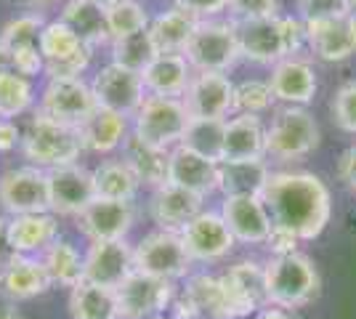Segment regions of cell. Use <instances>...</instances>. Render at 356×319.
I'll list each match as a JSON object with an SVG mask.
<instances>
[{
	"mask_svg": "<svg viewBox=\"0 0 356 319\" xmlns=\"http://www.w3.org/2000/svg\"><path fill=\"white\" fill-rule=\"evenodd\" d=\"M261 199L271 215V227L293 231L300 243L316 240L332 215V197L327 183L306 170L268 173Z\"/></svg>",
	"mask_w": 356,
	"mask_h": 319,
	"instance_id": "cell-1",
	"label": "cell"
},
{
	"mask_svg": "<svg viewBox=\"0 0 356 319\" xmlns=\"http://www.w3.org/2000/svg\"><path fill=\"white\" fill-rule=\"evenodd\" d=\"M239 54L255 64H280L306 46V24L298 16H264L234 22Z\"/></svg>",
	"mask_w": 356,
	"mask_h": 319,
	"instance_id": "cell-2",
	"label": "cell"
},
{
	"mask_svg": "<svg viewBox=\"0 0 356 319\" xmlns=\"http://www.w3.org/2000/svg\"><path fill=\"white\" fill-rule=\"evenodd\" d=\"M264 269H266L268 306L280 311H293L312 304L319 293V272L314 261L303 253L271 256Z\"/></svg>",
	"mask_w": 356,
	"mask_h": 319,
	"instance_id": "cell-3",
	"label": "cell"
},
{
	"mask_svg": "<svg viewBox=\"0 0 356 319\" xmlns=\"http://www.w3.org/2000/svg\"><path fill=\"white\" fill-rule=\"evenodd\" d=\"M22 152L30 160V165L40 170H54V167L74 165L86 149H83L77 128L61 125L35 112V117L22 131Z\"/></svg>",
	"mask_w": 356,
	"mask_h": 319,
	"instance_id": "cell-4",
	"label": "cell"
},
{
	"mask_svg": "<svg viewBox=\"0 0 356 319\" xmlns=\"http://www.w3.org/2000/svg\"><path fill=\"white\" fill-rule=\"evenodd\" d=\"M319 147V125L306 106H280L266 125V157L296 163Z\"/></svg>",
	"mask_w": 356,
	"mask_h": 319,
	"instance_id": "cell-5",
	"label": "cell"
},
{
	"mask_svg": "<svg viewBox=\"0 0 356 319\" xmlns=\"http://www.w3.org/2000/svg\"><path fill=\"white\" fill-rule=\"evenodd\" d=\"M186 61L192 64L194 72H229L239 59L237 24L229 19H205L197 24L189 46L184 51Z\"/></svg>",
	"mask_w": 356,
	"mask_h": 319,
	"instance_id": "cell-6",
	"label": "cell"
},
{
	"mask_svg": "<svg viewBox=\"0 0 356 319\" xmlns=\"http://www.w3.org/2000/svg\"><path fill=\"white\" fill-rule=\"evenodd\" d=\"M192 120L189 109L181 99L168 96H147L144 104L134 115V136L141 138L149 147L170 152L181 144L186 125Z\"/></svg>",
	"mask_w": 356,
	"mask_h": 319,
	"instance_id": "cell-7",
	"label": "cell"
},
{
	"mask_svg": "<svg viewBox=\"0 0 356 319\" xmlns=\"http://www.w3.org/2000/svg\"><path fill=\"white\" fill-rule=\"evenodd\" d=\"M134 263L136 272L173 282V279L189 277L194 261L189 259L178 231L154 229L147 237H141V243L134 247Z\"/></svg>",
	"mask_w": 356,
	"mask_h": 319,
	"instance_id": "cell-8",
	"label": "cell"
},
{
	"mask_svg": "<svg viewBox=\"0 0 356 319\" xmlns=\"http://www.w3.org/2000/svg\"><path fill=\"white\" fill-rule=\"evenodd\" d=\"M40 56H43V75L48 80L54 77H80L90 64L93 48H88L72 27L61 19L45 22L40 32Z\"/></svg>",
	"mask_w": 356,
	"mask_h": 319,
	"instance_id": "cell-9",
	"label": "cell"
},
{
	"mask_svg": "<svg viewBox=\"0 0 356 319\" xmlns=\"http://www.w3.org/2000/svg\"><path fill=\"white\" fill-rule=\"evenodd\" d=\"M0 208L8 215L51 213L48 170L35 165L11 167L0 176Z\"/></svg>",
	"mask_w": 356,
	"mask_h": 319,
	"instance_id": "cell-10",
	"label": "cell"
},
{
	"mask_svg": "<svg viewBox=\"0 0 356 319\" xmlns=\"http://www.w3.org/2000/svg\"><path fill=\"white\" fill-rule=\"evenodd\" d=\"M90 91H93L96 106L112 109L122 117H134L138 112V106L144 104V99H147L141 72H134V69L115 64V61L104 64L96 72L93 83H90Z\"/></svg>",
	"mask_w": 356,
	"mask_h": 319,
	"instance_id": "cell-11",
	"label": "cell"
},
{
	"mask_svg": "<svg viewBox=\"0 0 356 319\" xmlns=\"http://www.w3.org/2000/svg\"><path fill=\"white\" fill-rule=\"evenodd\" d=\"M93 106H96V99L83 77H54L45 83L40 93L38 112L61 125L80 128V122L93 112Z\"/></svg>",
	"mask_w": 356,
	"mask_h": 319,
	"instance_id": "cell-12",
	"label": "cell"
},
{
	"mask_svg": "<svg viewBox=\"0 0 356 319\" xmlns=\"http://www.w3.org/2000/svg\"><path fill=\"white\" fill-rule=\"evenodd\" d=\"M118 319H157L173 304V282L134 272L118 290Z\"/></svg>",
	"mask_w": 356,
	"mask_h": 319,
	"instance_id": "cell-13",
	"label": "cell"
},
{
	"mask_svg": "<svg viewBox=\"0 0 356 319\" xmlns=\"http://www.w3.org/2000/svg\"><path fill=\"white\" fill-rule=\"evenodd\" d=\"M184 247L189 253L194 263H216L223 261L232 250H234V237L221 218V213L202 211L197 218H192L186 227L178 231Z\"/></svg>",
	"mask_w": 356,
	"mask_h": 319,
	"instance_id": "cell-14",
	"label": "cell"
},
{
	"mask_svg": "<svg viewBox=\"0 0 356 319\" xmlns=\"http://www.w3.org/2000/svg\"><path fill=\"white\" fill-rule=\"evenodd\" d=\"M181 101L192 117L229 120L234 115V83L223 72H194Z\"/></svg>",
	"mask_w": 356,
	"mask_h": 319,
	"instance_id": "cell-15",
	"label": "cell"
},
{
	"mask_svg": "<svg viewBox=\"0 0 356 319\" xmlns=\"http://www.w3.org/2000/svg\"><path fill=\"white\" fill-rule=\"evenodd\" d=\"M48 195L54 215H80L96 199L93 170L77 163L48 170Z\"/></svg>",
	"mask_w": 356,
	"mask_h": 319,
	"instance_id": "cell-16",
	"label": "cell"
},
{
	"mask_svg": "<svg viewBox=\"0 0 356 319\" xmlns=\"http://www.w3.org/2000/svg\"><path fill=\"white\" fill-rule=\"evenodd\" d=\"M77 221H80V231L90 243H118L128 237V231L136 224L134 202L96 197L77 215Z\"/></svg>",
	"mask_w": 356,
	"mask_h": 319,
	"instance_id": "cell-17",
	"label": "cell"
},
{
	"mask_svg": "<svg viewBox=\"0 0 356 319\" xmlns=\"http://www.w3.org/2000/svg\"><path fill=\"white\" fill-rule=\"evenodd\" d=\"M226 293L232 298L234 317L245 319L250 314H258L268 309L266 295V269L258 261H237L234 266H229V272L221 274Z\"/></svg>",
	"mask_w": 356,
	"mask_h": 319,
	"instance_id": "cell-18",
	"label": "cell"
},
{
	"mask_svg": "<svg viewBox=\"0 0 356 319\" xmlns=\"http://www.w3.org/2000/svg\"><path fill=\"white\" fill-rule=\"evenodd\" d=\"M306 46L322 61H346L356 54V16L343 14L306 24Z\"/></svg>",
	"mask_w": 356,
	"mask_h": 319,
	"instance_id": "cell-19",
	"label": "cell"
},
{
	"mask_svg": "<svg viewBox=\"0 0 356 319\" xmlns=\"http://www.w3.org/2000/svg\"><path fill=\"white\" fill-rule=\"evenodd\" d=\"M134 272V250L125 240L90 243L88 253H86V282L99 285V288L118 290Z\"/></svg>",
	"mask_w": 356,
	"mask_h": 319,
	"instance_id": "cell-20",
	"label": "cell"
},
{
	"mask_svg": "<svg viewBox=\"0 0 356 319\" xmlns=\"http://www.w3.org/2000/svg\"><path fill=\"white\" fill-rule=\"evenodd\" d=\"M268 85H271L274 99L282 101L284 106H306L309 101H314L316 88H319L314 64L300 56H290L274 64Z\"/></svg>",
	"mask_w": 356,
	"mask_h": 319,
	"instance_id": "cell-21",
	"label": "cell"
},
{
	"mask_svg": "<svg viewBox=\"0 0 356 319\" xmlns=\"http://www.w3.org/2000/svg\"><path fill=\"white\" fill-rule=\"evenodd\" d=\"M221 218L242 245H264L271 231V215L261 197H223Z\"/></svg>",
	"mask_w": 356,
	"mask_h": 319,
	"instance_id": "cell-22",
	"label": "cell"
},
{
	"mask_svg": "<svg viewBox=\"0 0 356 319\" xmlns=\"http://www.w3.org/2000/svg\"><path fill=\"white\" fill-rule=\"evenodd\" d=\"M266 160V125L258 115H234L226 120L221 163Z\"/></svg>",
	"mask_w": 356,
	"mask_h": 319,
	"instance_id": "cell-23",
	"label": "cell"
},
{
	"mask_svg": "<svg viewBox=\"0 0 356 319\" xmlns=\"http://www.w3.org/2000/svg\"><path fill=\"white\" fill-rule=\"evenodd\" d=\"M216 170L218 163H213L202 154L192 152L186 147H173L168 157V183H173L178 189H186L197 197H208L216 189Z\"/></svg>",
	"mask_w": 356,
	"mask_h": 319,
	"instance_id": "cell-24",
	"label": "cell"
},
{
	"mask_svg": "<svg viewBox=\"0 0 356 319\" xmlns=\"http://www.w3.org/2000/svg\"><path fill=\"white\" fill-rule=\"evenodd\" d=\"M202 202L205 199L178 189L173 183H165L160 189H154L152 202H149V215L157 224V229H168V231H181L192 218L202 213Z\"/></svg>",
	"mask_w": 356,
	"mask_h": 319,
	"instance_id": "cell-25",
	"label": "cell"
},
{
	"mask_svg": "<svg viewBox=\"0 0 356 319\" xmlns=\"http://www.w3.org/2000/svg\"><path fill=\"white\" fill-rule=\"evenodd\" d=\"M8 240L16 256L45 253L59 240V221L54 213H30L8 218Z\"/></svg>",
	"mask_w": 356,
	"mask_h": 319,
	"instance_id": "cell-26",
	"label": "cell"
},
{
	"mask_svg": "<svg viewBox=\"0 0 356 319\" xmlns=\"http://www.w3.org/2000/svg\"><path fill=\"white\" fill-rule=\"evenodd\" d=\"M194 69L184 54H157L141 72L147 96H168V99H184L186 85L192 80Z\"/></svg>",
	"mask_w": 356,
	"mask_h": 319,
	"instance_id": "cell-27",
	"label": "cell"
},
{
	"mask_svg": "<svg viewBox=\"0 0 356 319\" xmlns=\"http://www.w3.org/2000/svg\"><path fill=\"white\" fill-rule=\"evenodd\" d=\"M83 149L93 154H109L122 147V141L128 138V117H122L112 109L104 106H93L86 120L77 128Z\"/></svg>",
	"mask_w": 356,
	"mask_h": 319,
	"instance_id": "cell-28",
	"label": "cell"
},
{
	"mask_svg": "<svg viewBox=\"0 0 356 319\" xmlns=\"http://www.w3.org/2000/svg\"><path fill=\"white\" fill-rule=\"evenodd\" d=\"M0 288L3 295L14 301H30L54 288L51 277L45 272L43 259L35 256H16L3 272H0Z\"/></svg>",
	"mask_w": 356,
	"mask_h": 319,
	"instance_id": "cell-29",
	"label": "cell"
},
{
	"mask_svg": "<svg viewBox=\"0 0 356 319\" xmlns=\"http://www.w3.org/2000/svg\"><path fill=\"white\" fill-rule=\"evenodd\" d=\"M266 160H248V163H218L216 170V189L223 197H261L268 179Z\"/></svg>",
	"mask_w": 356,
	"mask_h": 319,
	"instance_id": "cell-30",
	"label": "cell"
},
{
	"mask_svg": "<svg viewBox=\"0 0 356 319\" xmlns=\"http://www.w3.org/2000/svg\"><path fill=\"white\" fill-rule=\"evenodd\" d=\"M184 295L189 298L197 319H237L221 277L194 274L184 288Z\"/></svg>",
	"mask_w": 356,
	"mask_h": 319,
	"instance_id": "cell-31",
	"label": "cell"
},
{
	"mask_svg": "<svg viewBox=\"0 0 356 319\" xmlns=\"http://www.w3.org/2000/svg\"><path fill=\"white\" fill-rule=\"evenodd\" d=\"M197 24H200V19H194L192 14L181 11L176 6L157 14L149 22V35H152L157 54H184Z\"/></svg>",
	"mask_w": 356,
	"mask_h": 319,
	"instance_id": "cell-32",
	"label": "cell"
},
{
	"mask_svg": "<svg viewBox=\"0 0 356 319\" xmlns=\"http://www.w3.org/2000/svg\"><path fill=\"white\" fill-rule=\"evenodd\" d=\"M168 157H170V152L149 147L141 138H136L134 133L122 141V160L136 173L141 186L160 189L168 183Z\"/></svg>",
	"mask_w": 356,
	"mask_h": 319,
	"instance_id": "cell-33",
	"label": "cell"
},
{
	"mask_svg": "<svg viewBox=\"0 0 356 319\" xmlns=\"http://www.w3.org/2000/svg\"><path fill=\"white\" fill-rule=\"evenodd\" d=\"M61 22H67L72 32L86 43L88 48H99L109 40V30H106V14L102 6L90 3V0H70L64 6L59 16Z\"/></svg>",
	"mask_w": 356,
	"mask_h": 319,
	"instance_id": "cell-34",
	"label": "cell"
},
{
	"mask_svg": "<svg viewBox=\"0 0 356 319\" xmlns=\"http://www.w3.org/2000/svg\"><path fill=\"white\" fill-rule=\"evenodd\" d=\"M43 263L51 282L59 288L72 290L86 282V256H80V250L67 240H56L43 253Z\"/></svg>",
	"mask_w": 356,
	"mask_h": 319,
	"instance_id": "cell-35",
	"label": "cell"
},
{
	"mask_svg": "<svg viewBox=\"0 0 356 319\" xmlns=\"http://www.w3.org/2000/svg\"><path fill=\"white\" fill-rule=\"evenodd\" d=\"M93 186H96V197L104 199H120V202H134L141 183L136 179V173L125 165V160H104L102 165L93 167Z\"/></svg>",
	"mask_w": 356,
	"mask_h": 319,
	"instance_id": "cell-36",
	"label": "cell"
},
{
	"mask_svg": "<svg viewBox=\"0 0 356 319\" xmlns=\"http://www.w3.org/2000/svg\"><path fill=\"white\" fill-rule=\"evenodd\" d=\"M70 314L72 319H118L115 290L80 282L70 290Z\"/></svg>",
	"mask_w": 356,
	"mask_h": 319,
	"instance_id": "cell-37",
	"label": "cell"
},
{
	"mask_svg": "<svg viewBox=\"0 0 356 319\" xmlns=\"http://www.w3.org/2000/svg\"><path fill=\"white\" fill-rule=\"evenodd\" d=\"M223 131L226 120H213V117H192L186 125V133L181 138V147L192 152L208 157L213 163H221V147H223Z\"/></svg>",
	"mask_w": 356,
	"mask_h": 319,
	"instance_id": "cell-38",
	"label": "cell"
},
{
	"mask_svg": "<svg viewBox=\"0 0 356 319\" xmlns=\"http://www.w3.org/2000/svg\"><path fill=\"white\" fill-rule=\"evenodd\" d=\"M32 104H35L32 80L16 72H3L0 75V120H16L24 112H30Z\"/></svg>",
	"mask_w": 356,
	"mask_h": 319,
	"instance_id": "cell-39",
	"label": "cell"
},
{
	"mask_svg": "<svg viewBox=\"0 0 356 319\" xmlns=\"http://www.w3.org/2000/svg\"><path fill=\"white\" fill-rule=\"evenodd\" d=\"M154 56H157V48L152 43L149 27L134 32V35H125L120 40H112V61L134 69V72H144Z\"/></svg>",
	"mask_w": 356,
	"mask_h": 319,
	"instance_id": "cell-40",
	"label": "cell"
},
{
	"mask_svg": "<svg viewBox=\"0 0 356 319\" xmlns=\"http://www.w3.org/2000/svg\"><path fill=\"white\" fill-rule=\"evenodd\" d=\"M106 14V30H109V40H120L125 35H134L138 30L149 27V14L147 8L138 0H120L104 8Z\"/></svg>",
	"mask_w": 356,
	"mask_h": 319,
	"instance_id": "cell-41",
	"label": "cell"
},
{
	"mask_svg": "<svg viewBox=\"0 0 356 319\" xmlns=\"http://www.w3.org/2000/svg\"><path fill=\"white\" fill-rule=\"evenodd\" d=\"M45 22L40 14H22L11 19L0 32V46L6 51H22V48H40V32Z\"/></svg>",
	"mask_w": 356,
	"mask_h": 319,
	"instance_id": "cell-42",
	"label": "cell"
},
{
	"mask_svg": "<svg viewBox=\"0 0 356 319\" xmlns=\"http://www.w3.org/2000/svg\"><path fill=\"white\" fill-rule=\"evenodd\" d=\"M274 93L268 80H242L234 85V112L237 115H264L274 106Z\"/></svg>",
	"mask_w": 356,
	"mask_h": 319,
	"instance_id": "cell-43",
	"label": "cell"
},
{
	"mask_svg": "<svg viewBox=\"0 0 356 319\" xmlns=\"http://www.w3.org/2000/svg\"><path fill=\"white\" fill-rule=\"evenodd\" d=\"M330 112H332V120L341 131L356 136V80L343 83L341 88L335 91Z\"/></svg>",
	"mask_w": 356,
	"mask_h": 319,
	"instance_id": "cell-44",
	"label": "cell"
},
{
	"mask_svg": "<svg viewBox=\"0 0 356 319\" xmlns=\"http://www.w3.org/2000/svg\"><path fill=\"white\" fill-rule=\"evenodd\" d=\"M298 19L303 24L309 22H319V19H332V16L351 14L348 0H296Z\"/></svg>",
	"mask_w": 356,
	"mask_h": 319,
	"instance_id": "cell-45",
	"label": "cell"
},
{
	"mask_svg": "<svg viewBox=\"0 0 356 319\" xmlns=\"http://www.w3.org/2000/svg\"><path fill=\"white\" fill-rule=\"evenodd\" d=\"M226 11L232 14V22L277 16V0H226Z\"/></svg>",
	"mask_w": 356,
	"mask_h": 319,
	"instance_id": "cell-46",
	"label": "cell"
},
{
	"mask_svg": "<svg viewBox=\"0 0 356 319\" xmlns=\"http://www.w3.org/2000/svg\"><path fill=\"white\" fill-rule=\"evenodd\" d=\"M176 8L192 14L194 19L205 22V19H216L218 14L226 11V0H173Z\"/></svg>",
	"mask_w": 356,
	"mask_h": 319,
	"instance_id": "cell-47",
	"label": "cell"
},
{
	"mask_svg": "<svg viewBox=\"0 0 356 319\" xmlns=\"http://www.w3.org/2000/svg\"><path fill=\"white\" fill-rule=\"evenodd\" d=\"M298 243H300V240H298L293 231L280 229V227H271L268 240L264 245L271 250V256H290V253H298Z\"/></svg>",
	"mask_w": 356,
	"mask_h": 319,
	"instance_id": "cell-48",
	"label": "cell"
},
{
	"mask_svg": "<svg viewBox=\"0 0 356 319\" xmlns=\"http://www.w3.org/2000/svg\"><path fill=\"white\" fill-rule=\"evenodd\" d=\"M338 179L343 181L346 189H351L356 195V144L341 154V160H338Z\"/></svg>",
	"mask_w": 356,
	"mask_h": 319,
	"instance_id": "cell-49",
	"label": "cell"
},
{
	"mask_svg": "<svg viewBox=\"0 0 356 319\" xmlns=\"http://www.w3.org/2000/svg\"><path fill=\"white\" fill-rule=\"evenodd\" d=\"M22 147V131L14 120H0V152H11Z\"/></svg>",
	"mask_w": 356,
	"mask_h": 319,
	"instance_id": "cell-50",
	"label": "cell"
},
{
	"mask_svg": "<svg viewBox=\"0 0 356 319\" xmlns=\"http://www.w3.org/2000/svg\"><path fill=\"white\" fill-rule=\"evenodd\" d=\"M16 259L14 247H11V240H8V218L0 215V272Z\"/></svg>",
	"mask_w": 356,
	"mask_h": 319,
	"instance_id": "cell-51",
	"label": "cell"
},
{
	"mask_svg": "<svg viewBox=\"0 0 356 319\" xmlns=\"http://www.w3.org/2000/svg\"><path fill=\"white\" fill-rule=\"evenodd\" d=\"M170 309H173V319H197V314H194L192 304H189V298L181 293L178 298H173V304H170Z\"/></svg>",
	"mask_w": 356,
	"mask_h": 319,
	"instance_id": "cell-52",
	"label": "cell"
},
{
	"mask_svg": "<svg viewBox=\"0 0 356 319\" xmlns=\"http://www.w3.org/2000/svg\"><path fill=\"white\" fill-rule=\"evenodd\" d=\"M0 319H22V311H19L16 301L3 295V293H0Z\"/></svg>",
	"mask_w": 356,
	"mask_h": 319,
	"instance_id": "cell-53",
	"label": "cell"
},
{
	"mask_svg": "<svg viewBox=\"0 0 356 319\" xmlns=\"http://www.w3.org/2000/svg\"><path fill=\"white\" fill-rule=\"evenodd\" d=\"M14 3H22V6H27V8H32V11L38 14L40 8H48V6H54V3H59V0H14Z\"/></svg>",
	"mask_w": 356,
	"mask_h": 319,
	"instance_id": "cell-54",
	"label": "cell"
},
{
	"mask_svg": "<svg viewBox=\"0 0 356 319\" xmlns=\"http://www.w3.org/2000/svg\"><path fill=\"white\" fill-rule=\"evenodd\" d=\"M252 319H287V314L280 311V309H271V306H268V309H264V311H258Z\"/></svg>",
	"mask_w": 356,
	"mask_h": 319,
	"instance_id": "cell-55",
	"label": "cell"
},
{
	"mask_svg": "<svg viewBox=\"0 0 356 319\" xmlns=\"http://www.w3.org/2000/svg\"><path fill=\"white\" fill-rule=\"evenodd\" d=\"M3 72H11V59H8V51L0 46V75Z\"/></svg>",
	"mask_w": 356,
	"mask_h": 319,
	"instance_id": "cell-56",
	"label": "cell"
},
{
	"mask_svg": "<svg viewBox=\"0 0 356 319\" xmlns=\"http://www.w3.org/2000/svg\"><path fill=\"white\" fill-rule=\"evenodd\" d=\"M90 3H96V6L106 8V6H112V3H120V0H90Z\"/></svg>",
	"mask_w": 356,
	"mask_h": 319,
	"instance_id": "cell-57",
	"label": "cell"
},
{
	"mask_svg": "<svg viewBox=\"0 0 356 319\" xmlns=\"http://www.w3.org/2000/svg\"><path fill=\"white\" fill-rule=\"evenodd\" d=\"M348 8H351V14L356 16V0H348Z\"/></svg>",
	"mask_w": 356,
	"mask_h": 319,
	"instance_id": "cell-58",
	"label": "cell"
},
{
	"mask_svg": "<svg viewBox=\"0 0 356 319\" xmlns=\"http://www.w3.org/2000/svg\"><path fill=\"white\" fill-rule=\"evenodd\" d=\"M157 319H160V317H157Z\"/></svg>",
	"mask_w": 356,
	"mask_h": 319,
	"instance_id": "cell-59",
	"label": "cell"
}]
</instances>
